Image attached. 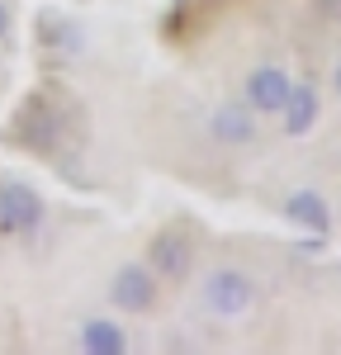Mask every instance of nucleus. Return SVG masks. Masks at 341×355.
Segmentation results:
<instances>
[{"mask_svg": "<svg viewBox=\"0 0 341 355\" xmlns=\"http://www.w3.org/2000/svg\"><path fill=\"white\" fill-rule=\"evenodd\" d=\"M256 303H261V284L242 266H218L199 284V308L213 322H242V318L256 313Z\"/></svg>", "mask_w": 341, "mask_h": 355, "instance_id": "f257e3e1", "label": "nucleus"}, {"mask_svg": "<svg viewBox=\"0 0 341 355\" xmlns=\"http://www.w3.org/2000/svg\"><path fill=\"white\" fill-rule=\"evenodd\" d=\"M157 294H161V279L152 275L147 261H123V266L110 275V303L119 308V313L142 318V313L157 308Z\"/></svg>", "mask_w": 341, "mask_h": 355, "instance_id": "f03ea898", "label": "nucleus"}, {"mask_svg": "<svg viewBox=\"0 0 341 355\" xmlns=\"http://www.w3.org/2000/svg\"><path fill=\"white\" fill-rule=\"evenodd\" d=\"M147 266L166 284H185L195 275V242H190V232L185 227H161L147 242Z\"/></svg>", "mask_w": 341, "mask_h": 355, "instance_id": "7ed1b4c3", "label": "nucleus"}, {"mask_svg": "<svg viewBox=\"0 0 341 355\" xmlns=\"http://www.w3.org/2000/svg\"><path fill=\"white\" fill-rule=\"evenodd\" d=\"M43 218H48V209H43L38 190H28V185H19V180L0 185V232L28 237V232L43 227Z\"/></svg>", "mask_w": 341, "mask_h": 355, "instance_id": "20e7f679", "label": "nucleus"}, {"mask_svg": "<svg viewBox=\"0 0 341 355\" xmlns=\"http://www.w3.org/2000/svg\"><path fill=\"white\" fill-rule=\"evenodd\" d=\"M289 85L294 76L284 71V67H256L252 76H247V110L252 114H280L284 100H289Z\"/></svg>", "mask_w": 341, "mask_h": 355, "instance_id": "39448f33", "label": "nucleus"}, {"mask_svg": "<svg viewBox=\"0 0 341 355\" xmlns=\"http://www.w3.org/2000/svg\"><path fill=\"white\" fill-rule=\"evenodd\" d=\"M209 133L218 147H252L256 142V114L247 105H218L209 114Z\"/></svg>", "mask_w": 341, "mask_h": 355, "instance_id": "423d86ee", "label": "nucleus"}, {"mask_svg": "<svg viewBox=\"0 0 341 355\" xmlns=\"http://www.w3.org/2000/svg\"><path fill=\"white\" fill-rule=\"evenodd\" d=\"M317 114H322V100H317V85H289V100H284L280 110V128L289 137H308L313 123H317Z\"/></svg>", "mask_w": 341, "mask_h": 355, "instance_id": "0eeeda50", "label": "nucleus"}, {"mask_svg": "<svg viewBox=\"0 0 341 355\" xmlns=\"http://www.w3.org/2000/svg\"><path fill=\"white\" fill-rule=\"evenodd\" d=\"M284 218L294 227H304V232H317V237L332 232V209H327V199L317 190H294L284 199Z\"/></svg>", "mask_w": 341, "mask_h": 355, "instance_id": "6e6552de", "label": "nucleus"}, {"mask_svg": "<svg viewBox=\"0 0 341 355\" xmlns=\"http://www.w3.org/2000/svg\"><path fill=\"white\" fill-rule=\"evenodd\" d=\"M76 346L85 355H123L128 351V331L119 327V322H105V318H95V322H85L76 331Z\"/></svg>", "mask_w": 341, "mask_h": 355, "instance_id": "1a4fd4ad", "label": "nucleus"}, {"mask_svg": "<svg viewBox=\"0 0 341 355\" xmlns=\"http://www.w3.org/2000/svg\"><path fill=\"white\" fill-rule=\"evenodd\" d=\"M317 10H322L327 19H341V0H317Z\"/></svg>", "mask_w": 341, "mask_h": 355, "instance_id": "9d476101", "label": "nucleus"}, {"mask_svg": "<svg viewBox=\"0 0 341 355\" xmlns=\"http://www.w3.org/2000/svg\"><path fill=\"white\" fill-rule=\"evenodd\" d=\"M5 33H10V5L0 0V43H5Z\"/></svg>", "mask_w": 341, "mask_h": 355, "instance_id": "9b49d317", "label": "nucleus"}, {"mask_svg": "<svg viewBox=\"0 0 341 355\" xmlns=\"http://www.w3.org/2000/svg\"><path fill=\"white\" fill-rule=\"evenodd\" d=\"M332 90H337V100H341V67L332 71Z\"/></svg>", "mask_w": 341, "mask_h": 355, "instance_id": "f8f14e48", "label": "nucleus"}]
</instances>
